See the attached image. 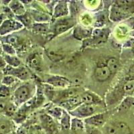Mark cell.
Listing matches in <instances>:
<instances>
[{
  "label": "cell",
  "mask_w": 134,
  "mask_h": 134,
  "mask_svg": "<svg viewBox=\"0 0 134 134\" xmlns=\"http://www.w3.org/2000/svg\"><path fill=\"white\" fill-rule=\"evenodd\" d=\"M113 76L106 63H99L94 67V76L98 82H105Z\"/></svg>",
  "instance_id": "cell-15"
},
{
  "label": "cell",
  "mask_w": 134,
  "mask_h": 134,
  "mask_svg": "<svg viewBox=\"0 0 134 134\" xmlns=\"http://www.w3.org/2000/svg\"><path fill=\"white\" fill-rule=\"evenodd\" d=\"M2 50H3V54L11 56H16L17 50L14 46L9 44H5V43H2Z\"/></svg>",
  "instance_id": "cell-37"
},
{
  "label": "cell",
  "mask_w": 134,
  "mask_h": 134,
  "mask_svg": "<svg viewBox=\"0 0 134 134\" xmlns=\"http://www.w3.org/2000/svg\"><path fill=\"white\" fill-rule=\"evenodd\" d=\"M51 23H34L32 27V32L36 34H47L50 30Z\"/></svg>",
  "instance_id": "cell-25"
},
{
  "label": "cell",
  "mask_w": 134,
  "mask_h": 134,
  "mask_svg": "<svg viewBox=\"0 0 134 134\" xmlns=\"http://www.w3.org/2000/svg\"><path fill=\"white\" fill-rule=\"evenodd\" d=\"M12 134H26V133L24 132L23 130H16V131H15L14 133H12Z\"/></svg>",
  "instance_id": "cell-48"
},
{
  "label": "cell",
  "mask_w": 134,
  "mask_h": 134,
  "mask_svg": "<svg viewBox=\"0 0 134 134\" xmlns=\"http://www.w3.org/2000/svg\"><path fill=\"white\" fill-rule=\"evenodd\" d=\"M16 124L10 117L0 115V134H12L16 131Z\"/></svg>",
  "instance_id": "cell-16"
},
{
  "label": "cell",
  "mask_w": 134,
  "mask_h": 134,
  "mask_svg": "<svg viewBox=\"0 0 134 134\" xmlns=\"http://www.w3.org/2000/svg\"><path fill=\"white\" fill-rule=\"evenodd\" d=\"M131 29L128 25L125 24H121L118 25L115 28V35L117 40H127V37L130 36V33Z\"/></svg>",
  "instance_id": "cell-23"
},
{
  "label": "cell",
  "mask_w": 134,
  "mask_h": 134,
  "mask_svg": "<svg viewBox=\"0 0 134 134\" xmlns=\"http://www.w3.org/2000/svg\"><path fill=\"white\" fill-rule=\"evenodd\" d=\"M134 14V1H114L109 9V19L112 22H121L130 19Z\"/></svg>",
  "instance_id": "cell-1"
},
{
  "label": "cell",
  "mask_w": 134,
  "mask_h": 134,
  "mask_svg": "<svg viewBox=\"0 0 134 134\" xmlns=\"http://www.w3.org/2000/svg\"><path fill=\"white\" fill-rule=\"evenodd\" d=\"M70 130L72 131H85L86 130V125L84 119L76 117H72L70 122Z\"/></svg>",
  "instance_id": "cell-30"
},
{
  "label": "cell",
  "mask_w": 134,
  "mask_h": 134,
  "mask_svg": "<svg viewBox=\"0 0 134 134\" xmlns=\"http://www.w3.org/2000/svg\"><path fill=\"white\" fill-rule=\"evenodd\" d=\"M69 11H70V16L75 17L77 14H79L81 9L80 3L77 1H70L69 2Z\"/></svg>",
  "instance_id": "cell-36"
},
{
  "label": "cell",
  "mask_w": 134,
  "mask_h": 134,
  "mask_svg": "<svg viewBox=\"0 0 134 134\" xmlns=\"http://www.w3.org/2000/svg\"><path fill=\"white\" fill-rule=\"evenodd\" d=\"M94 22L93 27L94 28H101L104 27V26L106 24L107 21L109 19V10L104 9L102 11H99L98 12L95 13L94 15Z\"/></svg>",
  "instance_id": "cell-22"
},
{
  "label": "cell",
  "mask_w": 134,
  "mask_h": 134,
  "mask_svg": "<svg viewBox=\"0 0 134 134\" xmlns=\"http://www.w3.org/2000/svg\"><path fill=\"white\" fill-rule=\"evenodd\" d=\"M134 107V97L133 96L125 97L123 100L117 105L115 111L117 113H125L129 110Z\"/></svg>",
  "instance_id": "cell-21"
},
{
  "label": "cell",
  "mask_w": 134,
  "mask_h": 134,
  "mask_svg": "<svg viewBox=\"0 0 134 134\" xmlns=\"http://www.w3.org/2000/svg\"><path fill=\"white\" fill-rule=\"evenodd\" d=\"M3 40H2L3 43L11 44V45L14 46L15 48L16 46H18L20 44V39H19L18 36L14 35L13 34L6 36H4L3 38Z\"/></svg>",
  "instance_id": "cell-35"
},
{
  "label": "cell",
  "mask_w": 134,
  "mask_h": 134,
  "mask_svg": "<svg viewBox=\"0 0 134 134\" xmlns=\"http://www.w3.org/2000/svg\"><path fill=\"white\" fill-rule=\"evenodd\" d=\"M42 82L47 84L54 88L60 89L69 88L71 85V82L68 78L57 75H45L44 76Z\"/></svg>",
  "instance_id": "cell-8"
},
{
  "label": "cell",
  "mask_w": 134,
  "mask_h": 134,
  "mask_svg": "<svg viewBox=\"0 0 134 134\" xmlns=\"http://www.w3.org/2000/svg\"><path fill=\"white\" fill-rule=\"evenodd\" d=\"M130 49H131V54H132L133 56V57H134V46H133V47L131 48H130Z\"/></svg>",
  "instance_id": "cell-51"
},
{
  "label": "cell",
  "mask_w": 134,
  "mask_h": 134,
  "mask_svg": "<svg viewBox=\"0 0 134 134\" xmlns=\"http://www.w3.org/2000/svg\"><path fill=\"white\" fill-rule=\"evenodd\" d=\"M76 26V18L70 15L53 20L50 24V39L65 33Z\"/></svg>",
  "instance_id": "cell-3"
},
{
  "label": "cell",
  "mask_w": 134,
  "mask_h": 134,
  "mask_svg": "<svg viewBox=\"0 0 134 134\" xmlns=\"http://www.w3.org/2000/svg\"><path fill=\"white\" fill-rule=\"evenodd\" d=\"M110 33L111 30L108 27L93 28L91 38L82 41V46L83 47H87L105 42L109 37Z\"/></svg>",
  "instance_id": "cell-5"
},
{
  "label": "cell",
  "mask_w": 134,
  "mask_h": 134,
  "mask_svg": "<svg viewBox=\"0 0 134 134\" xmlns=\"http://www.w3.org/2000/svg\"><path fill=\"white\" fill-rule=\"evenodd\" d=\"M106 111V108L101 106L82 103L75 109L69 113L72 117L85 119L91 116H93V115L103 113Z\"/></svg>",
  "instance_id": "cell-4"
},
{
  "label": "cell",
  "mask_w": 134,
  "mask_h": 134,
  "mask_svg": "<svg viewBox=\"0 0 134 134\" xmlns=\"http://www.w3.org/2000/svg\"><path fill=\"white\" fill-rule=\"evenodd\" d=\"M11 95V90L9 87L4 85H0V99H5Z\"/></svg>",
  "instance_id": "cell-40"
},
{
  "label": "cell",
  "mask_w": 134,
  "mask_h": 134,
  "mask_svg": "<svg viewBox=\"0 0 134 134\" xmlns=\"http://www.w3.org/2000/svg\"><path fill=\"white\" fill-rule=\"evenodd\" d=\"M133 46H134V38H131V37L125 40L123 44V48H131Z\"/></svg>",
  "instance_id": "cell-42"
},
{
  "label": "cell",
  "mask_w": 134,
  "mask_h": 134,
  "mask_svg": "<svg viewBox=\"0 0 134 134\" xmlns=\"http://www.w3.org/2000/svg\"><path fill=\"white\" fill-rule=\"evenodd\" d=\"M85 5L87 8V9H90V10H95L99 8L100 4L101 3L100 1H97V0H93V1H85Z\"/></svg>",
  "instance_id": "cell-41"
},
{
  "label": "cell",
  "mask_w": 134,
  "mask_h": 134,
  "mask_svg": "<svg viewBox=\"0 0 134 134\" xmlns=\"http://www.w3.org/2000/svg\"><path fill=\"white\" fill-rule=\"evenodd\" d=\"M72 117L68 111L64 109L63 115L60 117V119L58 120L60 127L64 130H69L70 129V122H71Z\"/></svg>",
  "instance_id": "cell-31"
},
{
  "label": "cell",
  "mask_w": 134,
  "mask_h": 134,
  "mask_svg": "<svg viewBox=\"0 0 134 134\" xmlns=\"http://www.w3.org/2000/svg\"><path fill=\"white\" fill-rule=\"evenodd\" d=\"M133 113H134V107H133Z\"/></svg>",
  "instance_id": "cell-53"
},
{
  "label": "cell",
  "mask_w": 134,
  "mask_h": 134,
  "mask_svg": "<svg viewBox=\"0 0 134 134\" xmlns=\"http://www.w3.org/2000/svg\"><path fill=\"white\" fill-rule=\"evenodd\" d=\"M46 54L49 59L53 63H58L63 60L65 57V55L63 54V52L58 51L56 50H46Z\"/></svg>",
  "instance_id": "cell-29"
},
{
  "label": "cell",
  "mask_w": 134,
  "mask_h": 134,
  "mask_svg": "<svg viewBox=\"0 0 134 134\" xmlns=\"http://www.w3.org/2000/svg\"><path fill=\"white\" fill-rule=\"evenodd\" d=\"M109 115V113L106 111L103 113L93 115V116L84 119V121L85 123L86 126L99 128L100 127H103L107 123Z\"/></svg>",
  "instance_id": "cell-12"
},
{
  "label": "cell",
  "mask_w": 134,
  "mask_h": 134,
  "mask_svg": "<svg viewBox=\"0 0 134 134\" xmlns=\"http://www.w3.org/2000/svg\"><path fill=\"white\" fill-rule=\"evenodd\" d=\"M133 97H134V94H133Z\"/></svg>",
  "instance_id": "cell-54"
},
{
  "label": "cell",
  "mask_w": 134,
  "mask_h": 134,
  "mask_svg": "<svg viewBox=\"0 0 134 134\" xmlns=\"http://www.w3.org/2000/svg\"><path fill=\"white\" fill-rule=\"evenodd\" d=\"M7 103L4 100V99H0V115L3 114V112L5 111V109L6 107Z\"/></svg>",
  "instance_id": "cell-43"
},
{
  "label": "cell",
  "mask_w": 134,
  "mask_h": 134,
  "mask_svg": "<svg viewBox=\"0 0 134 134\" xmlns=\"http://www.w3.org/2000/svg\"><path fill=\"white\" fill-rule=\"evenodd\" d=\"M8 7L10 8L15 16H19L24 14L27 12L24 5L19 0H12L9 2Z\"/></svg>",
  "instance_id": "cell-24"
},
{
  "label": "cell",
  "mask_w": 134,
  "mask_h": 134,
  "mask_svg": "<svg viewBox=\"0 0 134 134\" xmlns=\"http://www.w3.org/2000/svg\"><path fill=\"white\" fill-rule=\"evenodd\" d=\"M105 63L109 69L112 75L113 76L115 75L120 66V62H119V59L114 57H109L105 60Z\"/></svg>",
  "instance_id": "cell-28"
},
{
  "label": "cell",
  "mask_w": 134,
  "mask_h": 134,
  "mask_svg": "<svg viewBox=\"0 0 134 134\" xmlns=\"http://www.w3.org/2000/svg\"><path fill=\"white\" fill-rule=\"evenodd\" d=\"M93 30V27H84L80 24H76V26L74 27L72 36L76 40L84 41L91 38Z\"/></svg>",
  "instance_id": "cell-17"
},
{
  "label": "cell",
  "mask_w": 134,
  "mask_h": 134,
  "mask_svg": "<svg viewBox=\"0 0 134 134\" xmlns=\"http://www.w3.org/2000/svg\"><path fill=\"white\" fill-rule=\"evenodd\" d=\"M2 55H3L8 66L16 68V67H18L21 65V60L18 57H17V55L16 56H11V55L5 54H3Z\"/></svg>",
  "instance_id": "cell-32"
},
{
  "label": "cell",
  "mask_w": 134,
  "mask_h": 134,
  "mask_svg": "<svg viewBox=\"0 0 134 134\" xmlns=\"http://www.w3.org/2000/svg\"><path fill=\"white\" fill-rule=\"evenodd\" d=\"M103 133L105 134H133L130 125L119 120L107 122L103 126Z\"/></svg>",
  "instance_id": "cell-6"
},
{
  "label": "cell",
  "mask_w": 134,
  "mask_h": 134,
  "mask_svg": "<svg viewBox=\"0 0 134 134\" xmlns=\"http://www.w3.org/2000/svg\"><path fill=\"white\" fill-rule=\"evenodd\" d=\"M35 23H51L52 21V15L48 13L32 9L29 12Z\"/></svg>",
  "instance_id": "cell-19"
},
{
  "label": "cell",
  "mask_w": 134,
  "mask_h": 134,
  "mask_svg": "<svg viewBox=\"0 0 134 134\" xmlns=\"http://www.w3.org/2000/svg\"><path fill=\"white\" fill-rule=\"evenodd\" d=\"M125 97L133 96L134 94V78L125 76L119 82Z\"/></svg>",
  "instance_id": "cell-20"
},
{
  "label": "cell",
  "mask_w": 134,
  "mask_h": 134,
  "mask_svg": "<svg viewBox=\"0 0 134 134\" xmlns=\"http://www.w3.org/2000/svg\"><path fill=\"white\" fill-rule=\"evenodd\" d=\"M2 75H3V72L2 70H0V79H2Z\"/></svg>",
  "instance_id": "cell-52"
},
{
  "label": "cell",
  "mask_w": 134,
  "mask_h": 134,
  "mask_svg": "<svg viewBox=\"0 0 134 134\" xmlns=\"http://www.w3.org/2000/svg\"><path fill=\"white\" fill-rule=\"evenodd\" d=\"M39 124L46 134H57L58 133V125L55 119L47 113L40 115Z\"/></svg>",
  "instance_id": "cell-9"
},
{
  "label": "cell",
  "mask_w": 134,
  "mask_h": 134,
  "mask_svg": "<svg viewBox=\"0 0 134 134\" xmlns=\"http://www.w3.org/2000/svg\"><path fill=\"white\" fill-rule=\"evenodd\" d=\"M15 19L20 21L21 24L23 25L24 27H27L28 29H32V27L33 26L34 21L31 16L29 12H26L24 14L19 16H15Z\"/></svg>",
  "instance_id": "cell-26"
},
{
  "label": "cell",
  "mask_w": 134,
  "mask_h": 134,
  "mask_svg": "<svg viewBox=\"0 0 134 134\" xmlns=\"http://www.w3.org/2000/svg\"><path fill=\"white\" fill-rule=\"evenodd\" d=\"M18 81V79H17L16 78L14 77L11 75H4L2 78V79L1 80L2 85H4L8 87H10V86L13 85L14 84H15L17 81Z\"/></svg>",
  "instance_id": "cell-39"
},
{
  "label": "cell",
  "mask_w": 134,
  "mask_h": 134,
  "mask_svg": "<svg viewBox=\"0 0 134 134\" xmlns=\"http://www.w3.org/2000/svg\"><path fill=\"white\" fill-rule=\"evenodd\" d=\"M18 109V107L13 101L7 103L6 107H5L3 115L8 117H10V118H12L16 113Z\"/></svg>",
  "instance_id": "cell-34"
},
{
  "label": "cell",
  "mask_w": 134,
  "mask_h": 134,
  "mask_svg": "<svg viewBox=\"0 0 134 134\" xmlns=\"http://www.w3.org/2000/svg\"><path fill=\"white\" fill-rule=\"evenodd\" d=\"M36 82L35 81L31 80L24 82L19 85L14 91L12 101L18 107H20L34 98L36 93Z\"/></svg>",
  "instance_id": "cell-2"
},
{
  "label": "cell",
  "mask_w": 134,
  "mask_h": 134,
  "mask_svg": "<svg viewBox=\"0 0 134 134\" xmlns=\"http://www.w3.org/2000/svg\"><path fill=\"white\" fill-rule=\"evenodd\" d=\"M82 103V99L81 97V94H77L76 96L70 97L68 99L63 100L58 103V106L64 109L68 112L72 111V110L75 109L77 107Z\"/></svg>",
  "instance_id": "cell-18"
},
{
  "label": "cell",
  "mask_w": 134,
  "mask_h": 134,
  "mask_svg": "<svg viewBox=\"0 0 134 134\" xmlns=\"http://www.w3.org/2000/svg\"><path fill=\"white\" fill-rule=\"evenodd\" d=\"M63 111H64V109H63L58 105H57V106L50 107V109H48L47 110L46 113L51 116L54 119L58 121L63 115Z\"/></svg>",
  "instance_id": "cell-33"
},
{
  "label": "cell",
  "mask_w": 134,
  "mask_h": 134,
  "mask_svg": "<svg viewBox=\"0 0 134 134\" xmlns=\"http://www.w3.org/2000/svg\"><path fill=\"white\" fill-rule=\"evenodd\" d=\"M6 19L8 18H7V17L5 16V15L4 14H3V13L0 14V26H2V24H3V21L6 20Z\"/></svg>",
  "instance_id": "cell-47"
},
{
  "label": "cell",
  "mask_w": 134,
  "mask_h": 134,
  "mask_svg": "<svg viewBox=\"0 0 134 134\" xmlns=\"http://www.w3.org/2000/svg\"><path fill=\"white\" fill-rule=\"evenodd\" d=\"M26 134H46L40 124H33L28 127Z\"/></svg>",
  "instance_id": "cell-38"
},
{
  "label": "cell",
  "mask_w": 134,
  "mask_h": 134,
  "mask_svg": "<svg viewBox=\"0 0 134 134\" xmlns=\"http://www.w3.org/2000/svg\"><path fill=\"white\" fill-rule=\"evenodd\" d=\"M3 54V50H2V44L0 42V55Z\"/></svg>",
  "instance_id": "cell-50"
},
{
  "label": "cell",
  "mask_w": 134,
  "mask_h": 134,
  "mask_svg": "<svg viewBox=\"0 0 134 134\" xmlns=\"http://www.w3.org/2000/svg\"><path fill=\"white\" fill-rule=\"evenodd\" d=\"M2 72L5 75H11L23 82L31 81L32 79V74L31 73L29 68L23 65L16 68L7 66Z\"/></svg>",
  "instance_id": "cell-7"
},
{
  "label": "cell",
  "mask_w": 134,
  "mask_h": 134,
  "mask_svg": "<svg viewBox=\"0 0 134 134\" xmlns=\"http://www.w3.org/2000/svg\"><path fill=\"white\" fill-rule=\"evenodd\" d=\"M79 21L81 26L87 27H91L94 22V15L88 12H84L79 16Z\"/></svg>",
  "instance_id": "cell-27"
},
{
  "label": "cell",
  "mask_w": 134,
  "mask_h": 134,
  "mask_svg": "<svg viewBox=\"0 0 134 134\" xmlns=\"http://www.w3.org/2000/svg\"><path fill=\"white\" fill-rule=\"evenodd\" d=\"M70 15L69 2L68 1H58L57 2L52 11V21Z\"/></svg>",
  "instance_id": "cell-14"
},
{
  "label": "cell",
  "mask_w": 134,
  "mask_h": 134,
  "mask_svg": "<svg viewBox=\"0 0 134 134\" xmlns=\"http://www.w3.org/2000/svg\"><path fill=\"white\" fill-rule=\"evenodd\" d=\"M24 27L23 25L15 19H6L0 26V36H6L17 31L21 30Z\"/></svg>",
  "instance_id": "cell-10"
},
{
  "label": "cell",
  "mask_w": 134,
  "mask_h": 134,
  "mask_svg": "<svg viewBox=\"0 0 134 134\" xmlns=\"http://www.w3.org/2000/svg\"><path fill=\"white\" fill-rule=\"evenodd\" d=\"M130 36L131 38H134V29L130 31Z\"/></svg>",
  "instance_id": "cell-49"
},
{
  "label": "cell",
  "mask_w": 134,
  "mask_h": 134,
  "mask_svg": "<svg viewBox=\"0 0 134 134\" xmlns=\"http://www.w3.org/2000/svg\"><path fill=\"white\" fill-rule=\"evenodd\" d=\"M26 66L36 72H42L44 69V60L41 54L34 52L27 57L26 60Z\"/></svg>",
  "instance_id": "cell-13"
},
{
  "label": "cell",
  "mask_w": 134,
  "mask_h": 134,
  "mask_svg": "<svg viewBox=\"0 0 134 134\" xmlns=\"http://www.w3.org/2000/svg\"><path fill=\"white\" fill-rule=\"evenodd\" d=\"M126 76L134 78V63L130 66V69L128 70Z\"/></svg>",
  "instance_id": "cell-45"
},
{
  "label": "cell",
  "mask_w": 134,
  "mask_h": 134,
  "mask_svg": "<svg viewBox=\"0 0 134 134\" xmlns=\"http://www.w3.org/2000/svg\"><path fill=\"white\" fill-rule=\"evenodd\" d=\"M7 63L3 58V55H0V69L3 70L7 66Z\"/></svg>",
  "instance_id": "cell-44"
},
{
  "label": "cell",
  "mask_w": 134,
  "mask_h": 134,
  "mask_svg": "<svg viewBox=\"0 0 134 134\" xmlns=\"http://www.w3.org/2000/svg\"><path fill=\"white\" fill-rule=\"evenodd\" d=\"M81 97L82 99V103L99 105V106H101V107H105V108L107 107L105 100H104L97 93H94L91 91H84L82 93H81Z\"/></svg>",
  "instance_id": "cell-11"
},
{
  "label": "cell",
  "mask_w": 134,
  "mask_h": 134,
  "mask_svg": "<svg viewBox=\"0 0 134 134\" xmlns=\"http://www.w3.org/2000/svg\"><path fill=\"white\" fill-rule=\"evenodd\" d=\"M89 127L90 134H103L102 133L100 132V131L98 129V128L92 127Z\"/></svg>",
  "instance_id": "cell-46"
}]
</instances>
